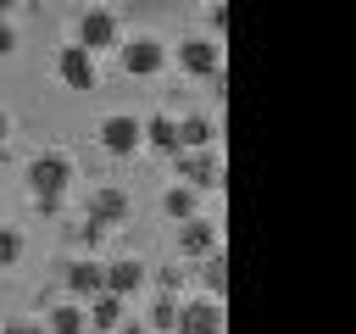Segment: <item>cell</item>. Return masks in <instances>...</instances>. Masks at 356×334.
Here are the masks:
<instances>
[{
	"instance_id": "obj_20",
	"label": "cell",
	"mask_w": 356,
	"mask_h": 334,
	"mask_svg": "<svg viewBox=\"0 0 356 334\" xmlns=\"http://www.w3.org/2000/svg\"><path fill=\"white\" fill-rule=\"evenodd\" d=\"M172 317H178V301H172V295H161V301L150 306V328H161V334H172Z\"/></svg>"
},
{
	"instance_id": "obj_21",
	"label": "cell",
	"mask_w": 356,
	"mask_h": 334,
	"mask_svg": "<svg viewBox=\"0 0 356 334\" xmlns=\"http://www.w3.org/2000/svg\"><path fill=\"white\" fill-rule=\"evenodd\" d=\"M206 17H211V28H217V33H228V6H222V0H211V11H206Z\"/></svg>"
},
{
	"instance_id": "obj_3",
	"label": "cell",
	"mask_w": 356,
	"mask_h": 334,
	"mask_svg": "<svg viewBox=\"0 0 356 334\" xmlns=\"http://www.w3.org/2000/svg\"><path fill=\"white\" fill-rule=\"evenodd\" d=\"M95 139H100V150H106V156L128 161V156H139V150H145V117H134V111H106V117H100V128H95Z\"/></svg>"
},
{
	"instance_id": "obj_15",
	"label": "cell",
	"mask_w": 356,
	"mask_h": 334,
	"mask_svg": "<svg viewBox=\"0 0 356 334\" xmlns=\"http://www.w3.org/2000/svg\"><path fill=\"white\" fill-rule=\"evenodd\" d=\"M145 150H156V156H178V117H172V111L145 117Z\"/></svg>"
},
{
	"instance_id": "obj_8",
	"label": "cell",
	"mask_w": 356,
	"mask_h": 334,
	"mask_svg": "<svg viewBox=\"0 0 356 334\" xmlns=\"http://www.w3.org/2000/svg\"><path fill=\"white\" fill-rule=\"evenodd\" d=\"M56 78H61V89H95L100 84V56H89L83 45H61L56 50Z\"/></svg>"
},
{
	"instance_id": "obj_18",
	"label": "cell",
	"mask_w": 356,
	"mask_h": 334,
	"mask_svg": "<svg viewBox=\"0 0 356 334\" xmlns=\"http://www.w3.org/2000/svg\"><path fill=\"white\" fill-rule=\"evenodd\" d=\"M200 267H206V295H211V301H222V289H228V262H222V250H217V256H206Z\"/></svg>"
},
{
	"instance_id": "obj_7",
	"label": "cell",
	"mask_w": 356,
	"mask_h": 334,
	"mask_svg": "<svg viewBox=\"0 0 356 334\" xmlns=\"http://www.w3.org/2000/svg\"><path fill=\"white\" fill-rule=\"evenodd\" d=\"M128 217H134V200H128L117 184L89 189V200H83V223H95V228H122Z\"/></svg>"
},
{
	"instance_id": "obj_10",
	"label": "cell",
	"mask_w": 356,
	"mask_h": 334,
	"mask_svg": "<svg viewBox=\"0 0 356 334\" xmlns=\"http://www.w3.org/2000/svg\"><path fill=\"white\" fill-rule=\"evenodd\" d=\"M172 334H222V301H211V295H195V301H178V317H172Z\"/></svg>"
},
{
	"instance_id": "obj_12",
	"label": "cell",
	"mask_w": 356,
	"mask_h": 334,
	"mask_svg": "<svg viewBox=\"0 0 356 334\" xmlns=\"http://www.w3.org/2000/svg\"><path fill=\"white\" fill-rule=\"evenodd\" d=\"M145 284H150V267H145L139 256H117V262H106V295L134 301Z\"/></svg>"
},
{
	"instance_id": "obj_2",
	"label": "cell",
	"mask_w": 356,
	"mask_h": 334,
	"mask_svg": "<svg viewBox=\"0 0 356 334\" xmlns=\"http://www.w3.org/2000/svg\"><path fill=\"white\" fill-rule=\"evenodd\" d=\"M167 50H172V45H167L161 33H145V28L117 39V61H122V72H128V78H161V72L172 67V61H167Z\"/></svg>"
},
{
	"instance_id": "obj_25",
	"label": "cell",
	"mask_w": 356,
	"mask_h": 334,
	"mask_svg": "<svg viewBox=\"0 0 356 334\" xmlns=\"http://www.w3.org/2000/svg\"><path fill=\"white\" fill-rule=\"evenodd\" d=\"M11 11H17V0H0V22H11Z\"/></svg>"
},
{
	"instance_id": "obj_5",
	"label": "cell",
	"mask_w": 356,
	"mask_h": 334,
	"mask_svg": "<svg viewBox=\"0 0 356 334\" xmlns=\"http://www.w3.org/2000/svg\"><path fill=\"white\" fill-rule=\"evenodd\" d=\"M172 245H178V256L184 262H206V256H217L222 250V228H217V217H189V223H178V234H172Z\"/></svg>"
},
{
	"instance_id": "obj_14",
	"label": "cell",
	"mask_w": 356,
	"mask_h": 334,
	"mask_svg": "<svg viewBox=\"0 0 356 334\" xmlns=\"http://www.w3.org/2000/svg\"><path fill=\"white\" fill-rule=\"evenodd\" d=\"M178 150H217V117L184 111L178 117Z\"/></svg>"
},
{
	"instance_id": "obj_6",
	"label": "cell",
	"mask_w": 356,
	"mask_h": 334,
	"mask_svg": "<svg viewBox=\"0 0 356 334\" xmlns=\"http://www.w3.org/2000/svg\"><path fill=\"white\" fill-rule=\"evenodd\" d=\"M117 39H122V22H117V11H106V6H89V11L78 17V39H72V45H83L89 56H106V50H117Z\"/></svg>"
},
{
	"instance_id": "obj_23",
	"label": "cell",
	"mask_w": 356,
	"mask_h": 334,
	"mask_svg": "<svg viewBox=\"0 0 356 334\" xmlns=\"http://www.w3.org/2000/svg\"><path fill=\"white\" fill-rule=\"evenodd\" d=\"M0 334H44V328H39V323H6Z\"/></svg>"
},
{
	"instance_id": "obj_13",
	"label": "cell",
	"mask_w": 356,
	"mask_h": 334,
	"mask_svg": "<svg viewBox=\"0 0 356 334\" xmlns=\"http://www.w3.org/2000/svg\"><path fill=\"white\" fill-rule=\"evenodd\" d=\"M83 323H89V334H117L122 323H128V301H117V295H95V301H83Z\"/></svg>"
},
{
	"instance_id": "obj_11",
	"label": "cell",
	"mask_w": 356,
	"mask_h": 334,
	"mask_svg": "<svg viewBox=\"0 0 356 334\" xmlns=\"http://www.w3.org/2000/svg\"><path fill=\"white\" fill-rule=\"evenodd\" d=\"M61 284H67V301H95L100 289H106V262H95V256H78V262H67L61 267Z\"/></svg>"
},
{
	"instance_id": "obj_4",
	"label": "cell",
	"mask_w": 356,
	"mask_h": 334,
	"mask_svg": "<svg viewBox=\"0 0 356 334\" xmlns=\"http://www.w3.org/2000/svg\"><path fill=\"white\" fill-rule=\"evenodd\" d=\"M167 61H178L184 78H217L222 72V45L211 33H189V39H178V50H167Z\"/></svg>"
},
{
	"instance_id": "obj_17",
	"label": "cell",
	"mask_w": 356,
	"mask_h": 334,
	"mask_svg": "<svg viewBox=\"0 0 356 334\" xmlns=\"http://www.w3.org/2000/svg\"><path fill=\"white\" fill-rule=\"evenodd\" d=\"M39 328H44V334H89V323H83V306H78V301H61V306H50Z\"/></svg>"
},
{
	"instance_id": "obj_16",
	"label": "cell",
	"mask_w": 356,
	"mask_h": 334,
	"mask_svg": "<svg viewBox=\"0 0 356 334\" xmlns=\"http://www.w3.org/2000/svg\"><path fill=\"white\" fill-rule=\"evenodd\" d=\"M161 212H167L172 223L200 217V189H189V184H167V189H161Z\"/></svg>"
},
{
	"instance_id": "obj_19",
	"label": "cell",
	"mask_w": 356,
	"mask_h": 334,
	"mask_svg": "<svg viewBox=\"0 0 356 334\" xmlns=\"http://www.w3.org/2000/svg\"><path fill=\"white\" fill-rule=\"evenodd\" d=\"M22 250H28V239H22L11 223H0V267H17V262H22Z\"/></svg>"
},
{
	"instance_id": "obj_24",
	"label": "cell",
	"mask_w": 356,
	"mask_h": 334,
	"mask_svg": "<svg viewBox=\"0 0 356 334\" xmlns=\"http://www.w3.org/2000/svg\"><path fill=\"white\" fill-rule=\"evenodd\" d=\"M6 139H11V111L0 106V145H6Z\"/></svg>"
},
{
	"instance_id": "obj_22",
	"label": "cell",
	"mask_w": 356,
	"mask_h": 334,
	"mask_svg": "<svg viewBox=\"0 0 356 334\" xmlns=\"http://www.w3.org/2000/svg\"><path fill=\"white\" fill-rule=\"evenodd\" d=\"M11 50H17V28H11V22H0V56H11Z\"/></svg>"
},
{
	"instance_id": "obj_1",
	"label": "cell",
	"mask_w": 356,
	"mask_h": 334,
	"mask_svg": "<svg viewBox=\"0 0 356 334\" xmlns=\"http://www.w3.org/2000/svg\"><path fill=\"white\" fill-rule=\"evenodd\" d=\"M72 178H78V167H72L67 150H39V156H28V167H22V184H28V195H33L39 212H61Z\"/></svg>"
},
{
	"instance_id": "obj_9",
	"label": "cell",
	"mask_w": 356,
	"mask_h": 334,
	"mask_svg": "<svg viewBox=\"0 0 356 334\" xmlns=\"http://www.w3.org/2000/svg\"><path fill=\"white\" fill-rule=\"evenodd\" d=\"M172 167H178V184H189V189H222V156L217 150H178Z\"/></svg>"
}]
</instances>
